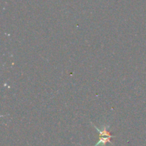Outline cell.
Here are the masks:
<instances>
[{
  "label": "cell",
  "instance_id": "6da1fadb",
  "mask_svg": "<svg viewBox=\"0 0 146 146\" xmlns=\"http://www.w3.org/2000/svg\"><path fill=\"white\" fill-rule=\"evenodd\" d=\"M94 128L96 129V131H98V133H100V140L94 146H106V144L107 143H111V138H113V135H111V133L108 131V128L109 126L108 125H104L102 126V128L101 129H99L98 128H97L95 125H94Z\"/></svg>",
  "mask_w": 146,
  "mask_h": 146
}]
</instances>
